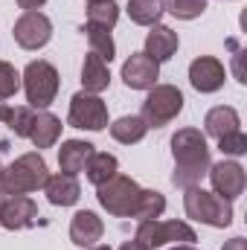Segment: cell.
<instances>
[{
    "mask_svg": "<svg viewBox=\"0 0 247 250\" xmlns=\"http://www.w3.org/2000/svg\"><path fill=\"white\" fill-rule=\"evenodd\" d=\"M172 157H175L172 184L181 189L201 187V181L206 178V172L212 166L206 134H201L198 128H181L172 137Z\"/></svg>",
    "mask_w": 247,
    "mask_h": 250,
    "instance_id": "6da1fadb",
    "label": "cell"
},
{
    "mask_svg": "<svg viewBox=\"0 0 247 250\" xmlns=\"http://www.w3.org/2000/svg\"><path fill=\"white\" fill-rule=\"evenodd\" d=\"M47 178H50L47 160L41 157V151H29V154H21L15 163L3 166L0 192L3 195H29V192L44 189Z\"/></svg>",
    "mask_w": 247,
    "mask_h": 250,
    "instance_id": "7a4b0ae2",
    "label": "cell"
},
{
    "mask_svg": "<svg viewBox=\"0 0 247 250\" xmlns=\"http://www.w3.org/2000/svg\"><path fill=\"white\" fill-rule=\"evenodd\" d=\"M21 84H23V93H26V102L29 108L35 111H47L56 96H59V87H62V79H59V70L50 62L38 59V62H29L26 70L21 73Z\"/></svg>",
    "mask_w": 247,
    "mask_h": 250,
    "instance_id": "3957f363",
    "label": "cell"
},
{
    "mask_svg": "<svg viewBox=\"0 0 247 250\" xmlns=\"http://www.w3.org/2000/svg\"><path fill=\"white\" fill-rule=\"evenodd\" d=\"M184 209L192 221H201L206 227H230L233 224V201H224L215 192H206L201 187H189L184 195Z\"/></svg>",
    "mask_w": 247,
    "mask_h": 250,
    "instance_id": "277c9868",
    "label": "cell"
},
{
    "mask_svg": "<svg viewBox=\"0 0 247 250\" xmlns=\"http://www.w3.org/2000/svg\"><path fill=\"white\" fill-rule=\"evenodd\" d=\"M184 111V93L175 84H154L143 102V123L148 128H163Z\"/></svg>",
    "mask_w": 247,
    "mask_h": 250,
    "instance_id": "5b68a950",
    "label": "cell"
},
{
    "mask_svg": "<svg viewBox=\"0 0 247 250\" xmlns=\"http://www.w3.org/2000/svg\"><path fill=\"white\" fill-rule=\"evenodd\" d=\"M137 242H143L145 250L166 248V245H192L198 242V233L186 224V221H140L137 224Z\"/></svg>",
    "mask_w": 247,
    "mask_h": 250,
    "instance_id": "8992f818",
    "label": "cell"
},
{
    "mask_svg": "<svg viewBox=\"0 0 247 250\" xmlns=\"http://www.w3.org/2000/svg\"><path fill=\"white\" fill-rule=\"evenodd\" d=\"M96 198H99L102 209H108L111 215H117V218H128L131 209H134V204H137V198H140V184H137L134 178H128V175H120V172H117L108 184L96 187Z\"/></svg>",
    "mask_w": 247,
    "mask_h": 250,
    "instance_id": "52a82bcc",
    "label": "cell"
},
{
    "mask_svg": "<svg viewBox=\"0 0 247 250\" xmlns=\"http://www.w3.org/2000/svg\"><path fill=\"white\" fill-rule=\"evenodd\" d=\"M67 123L73 128H82V131H105L108 128V105L102 102V96L79 90L70 99Z\"/></svg>",
    "mask_w": 247,
    "mask_h": 250,
    "instance_id": "ba28073f",
    "label": "cell"
},
{
    "mask_svg": "<svg viewBox=\"0 0 247 250\" xmlns=\"http://www.w3.org/2000/svg\"><path fill=\"white\" fill-rule=\"evenodd\" d=\"M12 38L21 50H41L53 38V21L44 12H23L12 26Z\"/></svg>",
    "mask_w": 247,
    "mask_h": 250,
    "instance_id": "9c48e42d",
    "label": "cell"
},
{
    "mask_svg": "<svg viewBox=\"0 0 247 250\" xmlns=\"http://www.w3.org/2000/svg\"><path fill=\"white\" fill-rule=\"evenodd\" d=\"M209 181H212V192L221 195L224 201H236L242 198L247 187V172L239 160H221L215 166H209Z\"/></svg>",
    "mask_w": 247,
    "mask_h": 250,
    "instance_id": "30bf717a",
    "label": "cell"
},
{
    "mask_svg": "<svg viewBox=\"0 0 247 250\" xmlns=\"http://www.w3.org/2000/svg\"><path fill=\"white\" fill-rule=\"evenodd\" d=\"M38 221V204L29 195H6L0 207V227L3 230H26Z\"/></svg>",
    "mask_w": 247,
    "mask_h": 250,
    "instance_id": "8fae6325",
    "label": "cell"
},
{
    "mask_svg": "<svg viewBox=\"0 0 247 250\" xmlns=\"http://www.w3.org/2000/svg\"><path fill=\"white\" fill-rule=\"evenodd\" d=\"M224 79H227V70H224V64L218 62L215 56H198L195 62L189 64V84L198 93H215V90H221Z\"/></svg>",
    "mask_w": 247,
    "mask_h": 250,
    "instance_id": "7c38bea8",
    "label": "cell"
},
{
    "mask_svg": "<svg viewBox=\"0 0 247 250\" xmlns=\"http://www.w3.org/2000/svg\"><path fill=\"white\" fill-rule=\"evenodd\" d=\"M160 79V64L151 62L145 53H131L123 64V82L131 90H151Z\"/></svg>",
    "mask_w": 247,
    "mask_h": 250,
    "instance_id": "4fadbf2b",
    "label": "cell"
},
{
    "mask_svg": "<svg viewBox=\"0 0 247 250\" xmlns=\"http://www.w3.org/2000/svg\"><path fill=\"white\" fill-rule=\"evenodd\" d=\"M178 47H181L178 32H175L172 26L154 23V26L148 29V35H145V50H143V53H145L151 62L163 64V62H169V59L178 53Z\"/></svg>",
    "mask_w": 247,
    "mask_h": 250,
    "instance_id": "5bb4252c",
    "label": "cell"
},
{
    "mask_svg": "<svg viewBox=\"0 0 247 250\" xmlns=\"http://www.w3.org/2000/svg\"><path fill=\"white\" fill-rule=\"evenodd\" d=\"M102 233H105V224L93 209H79L70 221V242L76 248H93L102 239Z\"/></svg>",
    "mask_w": 247,
    "mask_h": 250,
    "instance_id": "9a60e30c",
    "label": "cell"
},
{
    "mask_svg": "<svg viewBox=\"0 0 247 250\" xmlns=\"http://www.w3.org/2000/svg\"><path fill=\"white\" fill-rule=\"evenodd\" d=\"M44 195H47V201H50L53 207H73V204H79V198H82V187H79L76 175L59 172V175H50V178H47Z\"/></svg>",
    "mask_w": 247,
    "mask_h": 250,
    "instance_id": "2e32d148",
    "label": "cell"
},
{
    "mask_svg": "<svg viewBox=\"0 0 247 250\" xmlns=\"http://www.w3.org/2000/svg\"><path fill=\"white\" fill-rule=\"evenodd\" d=\"M93 148L96 146L87 143V140H64L62 148H59V169L64 175H82Z\"/></svg>",
    "mask_w": 247,
    "mask_h": 250,
    "instance_id": "e0dca14e",
    "label": "cell"
},
{
    "mask_svg": "<svg viewBox=\"0 0 247 250\" xmlns=\"http://www.w3.org/2000/svg\"><path fill=\"white\" fill-rule=\"evenodd\" d=\"M62 120L56 117V114H50V111H38L35 114V123H32V131H29V143L41 151V148H53L56 143H59V137H62Z\"/></svg>",
    "mask_w": 247,
    "mask_h": 250,
    "instance_id": "ac0fdd59",
    "label": "cell"
},
{
    "mask_svg": "<svg viewBox=\"0 0 247 250\" xmlns=\"http://www.w3.org/2000/svg\"><path fill=\"white\" fill-rule=\"evenodd\" d=\"M82 84H84V93H102L108 90L111 84V70H108V62H102L99 56L87 53L84 56V64H82Z\"/></svg>",
    "mask_w": 247,
    "mask_h": 250,
    "instance_id": "d6986e66",
    "label": "cell"
},
{
    "mask_svg": "<svg viewBox=\"0 0 247 250\" xmlns=\"http://www.w3.org/2000/svg\"><path fill=\"white\" fill-rule=\"evenodd\" d=\"M239 128H242V117L230 105H218V108L206 111V117H204V131L209 137H215V140L230 134V131H239Z\"/></svg>",
    "mask_w": 247,
    "mask_h": 250,
    "instance_id": "ffe728a7",
    "label": "cell"
},
{
    "mask_svg": "<svg viewBox=\"0 0 247 250\" xmlns=\"http://www.w3.org/2000/svg\"><path fill=\"white\" fill-rule=\"evenodd\" d=\"M117 172H120V160L114 154H108V151H93L90 160H87V166H84V175H87V181L93 187L108 184Z\"/></svg>",
    "mask_w": 247,
    "mask_h": 250,
    "instance_id": "44dd1931",
    "label": "cell"
},
{
    "mask_svg": "<svg viewBox=\"0 0 247 250\" xmlns=\"http://www.w3.org/2000/svg\"><path fill=\"white\" fill-rule=\"evenodd\" d=\"M163 212H166L163 192H157V189H140V198H137V204H134V209H131L128 218H134V221H151V218H160Z\"/></svg>",
    "mask_w": 247,
    "mask_h": 250,
    "instance_id": "7402d4cb",
    "label": "cell"
},
{
    "mask_svg": "<svg viewBox=\"0 0 247 250\" xmlns=\"http://www.w3.org/2000/svg\"><path fill=\"white\" fill-rule=\"evenodd\" d=\"M82 32L87 35V44H90V53H93V56H99L102 62H108V64L117 59V44H114V38H111V29L96 26V23H84Z\"/></svg>",
    "mask_w": 247,
    "mask_h": 250,
    "instance_id": "603a6c76",
    "label": "cell"
},
{
    "mask_svg": "<svg viewBox=\"0 0 247 250\" xmlns=\"http://www.w3.org/2000/svg\"><path fill=\"white\" fill-rule=\"evenodd\" d=\"M145 134H148V125L143 123V117H137V114H131V117H120V120L111 123V137H114L117 143H123V146H134V143H140Z\"/></svg>",
    "mask_w": 247,
    "mask_h": 250,
    "instance_id": "cb8c5ba5",
    "label": "cell"
},
{
    "mask_svg": "<svg viewBox=\"0 0 247 250\" xmlns=\"http://www.w3.org/2000/svg\"><path fill=\"white\" fill-rule=\"evenodd\" d=\"M125 12L137 26H154V23H160L166 9H163V0H128Z\"/></svg>",
    "mask_w": 247,
    "mask_h": 250,
    "instance_id": "d4e9b609",
    "label": "cell"
},
{
    "mask_svg": "<svg viewBox=\"0 0 247 250\" xmlns=\"http://www.w3.org/2000/svg\"><path fill=\"white\" fill-rule=\"evenodd\" d=\"M117 21H120V6L114 0H90V6H87V23L114 29Z\"/></svg>",
    "mask_w": 247,
    "mask_h": 250,
    "instance_id": "484cf974",
    "label": "cell"
},
{
    "mask_svg": "<svg viewBox=\"0 0 247 250\" xmlns=\"http://www.w3.org/2000/svg\"><path fill=\"white\" fill-rule=\"evenodd\" d=\"M163 9L178 21H195L206 12V0H163Z\"/></svg>",
    "mask_w": 247,
    "mask_h": 250,
    "instance_id": "4316f807",
    "label": "cell"
},
{
    "mask_svg": "<svg viewBox=\"0 0 247 250\" xmlns=\"http://www.w3.org/2000/svg\"><path fill=\"white\" fill-rule=\"evenodd\" d=\"M9 128H12V134L15 137H29V131H32V123H35V108H29V105H21V108H12V114H9Z\"/></svg>",
    "mask_w": 247,
    "mask_h": 250,
    "instance_id": "83f0119b",
    "label": "cell"
},
{
    "mask_svg": "<svg viewBox=\"0 0 247 250\" xmlns=\"http://www.w3.org/2000/svg\"><path fill=\"white\" fill-rule=\"evenodd\" d=\"M21 90V73L9 62H0V102L12 99Z\"/></svg>",
    "mask_w": 247,
    "mask_h": 250,
    "instance_id": "f1b7e54d",
    "label": "cell"
},
{
    "mask_svg": "<svg viewBox=\"0 0 247 250\" xmlns=\"http://www.w3.org/2000/svg\"><path fill=\"white\" fill-rule=\"evenodd\" d=\"M218 148L227 157H242V154H247V134L239 128V131H230V134L218 137Z\"/></svg>",
    "mask_w": 247,
    "mask_h": 250,
    "instance_id": "f546056e",
    "label": "cell"
},
{
    "mask_svg": "<svg viewBox=\"0 0 247 250\" xmlns=\"http://www.w3.org/2000/svg\"><path fill=\"white\" fill-rule=\"evenodd\" d=\"M44 3H47V0H18V6H21L23 12H38Z\"/></svg>",
    "mask_w": 247,
    "mask_h": 250,
    "instance_id": "4dcf8cb0",
    "label": "cell"
},
{
    "mask_svg": "<svg viewBox=\"0 0 247 250\" xmlns=\"http://www.w3.org/2000/svg\"><path fill=\"white\" fill-rule=\"evenodd\" d=\"M221 250H247V242L242 239V236H236V239H230V242H227Z\"/></svg>",
    "mask_w": 247,
    "mask_h": 250,
    "instance_id": "1f68e13d",
    "label": "cell"
},
{
    "mask_svg": "<svg viewBox=\"0 0 247 250\" xmlns=\"http://www.w3.org/2000/svg\"><path fill=\"white\" fill-rule=\"evenodd\" d=\"M120 250H145V245L143 242H137V239H131V242H123V248Z\"/></svg>",
    "mask_w": 247,
    "mask_h": 250,
    "instance_id": "d6a6232c",
    "label": "cell"
},
{
    "mask_svg": "<svg viewBox=\"0 0 247 250\" xmlns=\"http://www.w3.org/2000/svg\"><path fill=\"white\" fill-rule=\"evenodd\" d=\"M9 114H12V108H9L6 102H0V123H6V120H9Z\"/></svg>",
    "mask_w": 247,
    "mask_h": 250,
    "instance_id": "836d02e7",
    "label": "cell"
},
{
    "mask_svg": "<svg viewBox=\"0 0 247 250\" xmlns=\"http://www.w3.org/2000/svg\"><path fill=\"white\" fill-rule=\"evenodd\" d=\"M172 250H198V248H192V245H175Z\"/></svg>",
    "mask_w": 247,
    "mask_h": 250,
    "instance_id": "e575fe53",
    "label": "cell"
},
{
    "mask_svg": "<svg viewBox=\"0 0 247 250\" xmlns=\"http://www.w3.org/2000/svg\"><path fill=\"white\" fill-rule=\"evenodd\" d=\"M90 250H111V248H108V245H93Z\"/></svg>",
    "mask_w": 247,
    "mask_h": 250,
    "instance_id": "d590c367",
    "label": "cell"
},
{
    "mask_svg": "<svg viewBox=\"0 0 247 250\" xmlns=\"http://www.w3.org/2000/svg\"><path fill=\"white\" fill-rule=\"evenodd\" d=\"M3 198H6V195H3V192H0V207H3Z\"/></svg>",
    "mask_w": 247,
    "mask_h": 250,
    "instance_id": "8d00e7d4",
    "label": "cell"
},
{
    "mask_svg": "<svg viewBox=\"0 0 247 250\" xmlns=\"http://www.w3.org/2000/svg\"><path fill=\"white\" fill-rule=\"evenodd\" d=\"M0 172H3V166H0Z\"/></svg>",
    "mask_w": 247,
    "mask_h": 250,
    "instance_id": "74e56055",
    "label": "cell"
},
{
    "mask_svg": "<svg viewBox=\"0 0 247 250\" xmlns=\"http://www.w3.org/2000/svg\"><path fill=\"white\" fill-rule=\"evenodd\" d=\"M87 3H90V0H87Z\"/></svg>",
    "mask_w": 247,
    "mask_h": 250,
    "instance_id": "f35d334b",
    "label": "cell"
}]
</instances>
